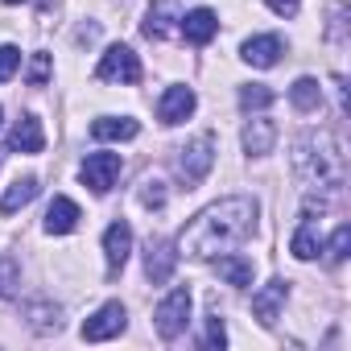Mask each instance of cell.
<instances>
[{"label":"cell","instance_id":"cell-19","mask_svg":"<svg viewBox=\"0 0 351 351\" xmlns=\"http://www.w3.org/2000/svg\"><path fill=\"white\" fill-rule=\"evenodd\" d=\"M38 199V178H17L9 191H5V199H0V215H17L21 207H29Z\"/></svg>","mask_w":351,"mask_h":351},{"label":"cell","instance_id":"cell-16","mask_svg":"<svg viewBox=\"0 0 351 351\" xmlns=\"http://www.w3.org/2000/svg\"><path fill=\"white\" fill-rule=\"evenodd\" d=\"M289 252H293L298 261L318 256V223H314V203H306V215H302V223H298V232H293V240H289Z\"/></svg>","mask_w":351,"mask_h":351},{"label":"cell","instance_id":"cell-28","mask_svg":"<svg viewBox=\"0 0 351 351\" xmlns=\"http://www.w3.org/2000/svg\"><path fill=\"white\" fill-rule=\"evenodd\" d=\"M46 79H50V54H38V58H34V66H29V83H34V87H42Z\"/></svg>","mask_w":351,"mask_h":351},{"label":"cell","instance_id":"cell-30","mask_svg":"<svg viewBox=\"0 0 351 351\" xmlns=\"http://www.w3.org/2000/svg\"><path fill=\"white\" fill-rule=\"evenodd\" d=\"M265 5H269L273 13H281V17H293V13H298V5H302V0H265Z\"/></svg>","mask_w":351,"mask_h":351},{"label":"cell","instance_id":"cell-12","mask_svg":"<svg viewBox=\"0 0 351 351\" xmlns=\"http://www.w3.org/2000/svg\"><path fill=\"white\" fill-rule=\"evenodd\" d=\"M244 62H248V66H261V71L277 66V62H281V38H277V34L248 38V42H244Z\"/></svg>","mask_w":351,"mask_h":351},{"label":"cell","instance_id":"cell-7","mask_svg":"<svg viewBox=\"0 0 351 351\" xmlns=\"http://www.w3.org/2000/svg\"><path fill=\"white\" fill-rule=\"evenodd\" d=\"M124 322H128L124 306H120V302H104V306H99V310L83 322V339H87V343L112 339V335H120V330H124Z\"/></svg>","mask_w":351,"mask_h":351},{"label":"cell","instance_id":"cell-13","mask_svg":"<svg viewBox=\"0 0 351 351\" xmlns=\"http://www.w3.org/2000/svg\"><path fill=\"white\" fill-rule=\"evenodd\" d=\"M79 219H83V215H79V203H71L66 195H58V199L46 207V232H50V236H71V232L79 228Z\"/></svg>","mask_w":351,"mask_h":351},{"label":"cell","instance_id":"cell-18","mask_svg":"<svg viewBox=\"0 0 351 351\" xmlns=\"http://www.w3.org/2000/svg\"><path fill=\"white\" fill-rule=\"evenodd\" d=\"M273 145H277V124H273V120H248V128H244V149H248L252 157H265V153H273Z\"/></svg>","mask_w":351,"mask_h":351},{"label":"cell","instance_id":"cell-3","mask_svg":"<svg viewBox=\"0 0 351 351\" xmlns=\"http://www.w3.org/2000/svg\"><path fill=\"white\" fill-rule=\"evenodd\" d=\"M215 165V136H195L191 145L178 149V178L186 182V191H195Z\"/></svg>","mask_w":351,"mask_h":351},{"label":"cell","instance_id":"cell-1","mask_svg":"<svg viewBox=\"0 0 351 351\" xmlns=\"http://www.w3.org/2000/svg\"><path fill=\"white\" fill-rule=\"evenodd\" d=\"M256 223V203L244 199V195H232V199H219L211 207H203L178 236V256L186 252L191 261H211L228 248H236Z\"/></svg>","mask_w":351,"mask_h":351},{"label":"cell","instance_id":"cell-5","mask_svg":"<svg viewBox=\"0 0 351 351\" xmlns=\"http://www.w3.org/2000/svg\"><path fill=\"white\" fill-rule=\"evenodd\" d=\"M95 79H104V83H141V58L128 46H108V54L95 66Z\"/></svg>","mask_w":351,"mask_h":351},{"label":"cell","instance_id":"cell-2","mask_svg":"<svg viewBox=\"0 0 351 351\" xmlns=\"http://www.w3.org/2000/svg\"><path fill=\"white\" fill-rule=\"evenodd\" d=\"M293 169L310 191H339L347 182V165L330 132H310L293 145Z\"/></svg>","mask_w":351,"mask_h":351},{"label":"cell","instance_id":"cell-24","mask_svg":"<svg viewBox=\"0 0 351 351\" xmlns=\"http://www.w3.org/2000/svg\"><path fill=\"white\" fill-rule=\"evenodd\" d=\"M169 9H153L149 17H145V38H169Z\"/></svg>","mask_w":351,"mask_h":351},{"label":"cell","instance_id":"cell-26","mask_svg":"<svg viewBox=\"0 0 351 351\" xmlns=\"http://www.w3.org/2000/svg\"><path fill=\"white\" fill-rule=\"evenodd\" d=\"M347 244H351V228L343 223V228L330 236V244H326V261H330V265H339V261L347 256Z\"/></svg>","mask_w":351,"mask_h":351},{"label":"cell","instance_id":"cell-14","mask_svg":"<svg viewBox=\"0 0 351 351\" xmlns=\"http://www.w3.org/2000/svg\"><path fill=\"white\" fill-rule=\"evenodd\" d=\"M9 149H17V153H42V149H46V132H42V120H38V116H21V120L13 124Z\"/></svg>","mask_w":351,"mask_h":351},{"label":"cell","instance_id":"cell-32","mask_svg":"<svg viewBox=\"0 0 351 351\" xmlns=\"http://www.w3.org/2000/svg\"><path fill=\"white\" fill-rule=\"evenodd\" d=\"M42 9H50V0H42Z\"/></svg>","mask_w":351,"mask_h":351},{"label":"cell","instance_id":"cell-29","mask_svg":"<svg viewBox=\"0 0 351 351\" xmlns=\"http://www.w3.org/2000/svg\"><path fill=\"white\" fill-rule=\"evenodd\" d=\"M228 343V330H223V318L215 314L211 322H207V347H223Z\"/></svg>","mask_w":351,"mask_h":351},{"label":"cell","instance_id":"cell-6","mask_svg":"<svg viewBox=\"0 0 351 351\" xmlns=\"http://www.w3.org/2000/svg\"><path fill=\"white\" fill-rule=\"evenodd\" d=\"M79 178L95 191V195H108L112 182L120 178V153H87L83 169H79Z\"/></svg>","mask_w":351,"mask_h":351},{"label":"cell","instance_id":"cell-9","mask_svg":"<svg viewBox=\"0 0 351 351\" xmlns=\"http://www.w3.org/2000/svg\"><path fill=\"white\" fill-rule=\"evenodd\" d=\"M173 265H178L173 244H169V240H149V248H145V277H149L153 285H161V281L173 277Z\"/></svg>","mask_w":351,"mask_h":351},{"label":"cell","instance_id":"cell-23","mask_svg":"<svg viewBox=\"0 0 351 351\" xmlns=\"http://www.w3.org/2000/svg\"><path fill=\"white\" fill-rule=\"evenodd\" d=\"M269 104H273V91H269V87H261V83L240 87V108H244V112H252V108L261 112V108H269Z\"/></svg>","mask_w":351,"mask_h":351},{"label":"cell","instance_id":"cell-11","mask_svg":"<svg viewBox=\"0 0 351 351\" xmlns=\"http://www.w3.org/2000/svg\"><path fill=\"white\" fill-rule=\"evenodd\" d=\"M215 34H219V17H215L211 9H191V13L182 17V38H186L191 46H207Z\"/></svg>","mask_w":351,"mask_h":351},{"label":"cell","instance_id":"cell-27","mask_svg":"<svg viewBox=\"0 0 351 351\" xmlns=\"http://www.w3.org/2000/svg\"><path fill=\"white\" fill-rule=\"evenodd\" d=\"M17 66H21V50L17 46H0V83H9Z\"/></svg>","mask_w":351,"mask_h":351},{"label":"cell","instance_id":"cell-25","mask_svg":"<svg viewBox=\"0 0 351 351\" xmlns=\"http://www.w3.org/2000/svg\"><path fill=\"white\" fill-rule=\"evenodd\" d=\"M141 203H145L149 211H161V207H165V186H161L157 178H145V182H141Z\"/></svg>","mask_w":351,"mask_h":351},{"label":"cell","instance_id":"cell-22","mask_svg":"<svg viewBox=\"0 0 351 351\" xmlns=\"http://www.w3.org/2000/svg\"><path fill=\"white\" fill-rule=\"evenodd\" d=\"M17 285H21V269H17V261H13V256H0V298H13Z\"/></svg>","mask_w":351,"mask_h":351},{"label":"cell","instance_id":"cell-20","mask_svg":"<svg viewBox=\"0 0 351 351\" xmlns=\"http://www.w3.org/2000/svg\"><path fill=\"white\" fill-rule=\"evenodd\" d=\"M215 269H219V277H223L228 285H236V289L252 285V261H244V256H219Z\"/></svg>","mask_w":351,"mask_h":351},{"label":"cell","instance_id":"cell-17","mask_svg":"<svg viewBox=\"0 0 351 351\" xmlns=\"http://www.w3.org/2000/svg\"><path fill=\"white\" fill-rule=\"evenodd\" d=\"M136 132H141V124L132 116H99L91 124V136L95 141H132Z\"/></svg>","mask_w":351,"mask_h":351},{"label":"cell","instance_id":"cell-10","mask_svg":"<svg viewBox=\"0 0 351 351\" xmlns=\"http://www.w3.org/2000/svg\"><path fill=\"white\" fill-rule=\"evenodd\" d=\"M195 104H199V99H195L191 87H169V91L157 99V120H161V124H182V120L195 112Z\"/></svg>","mask_w":351,"mask_h":351},{"label":"cell","instance_id":"cell-8","mask_svg":"<svg viewBox=\"0 0 351 351\" xmlns=\"http://www.w3.org/2000/svg\"><path fill=\"white\" fill-rule=\"evenodd\" d=\"M128 252H132V228H128L124 219L108 223V232H104V256H108V277H116V273L124 269Z\"/></svg>","mask_w":351,"mask_h":351},{"label":"cell","instance_id":"cell-21","mask_svg":"<svg viewBox=\"0 0 351 351\" xmlns=\"http://www.w3.org/2000/svg\"><path fill=\"white\" fill-rule=\"evenodd\" d=\"M289 99H293V108H298V112H314V108L322 104V87H318V79L302 75V79L289 87Z\"/></svg>","mask_w":351,"mask_h":351},{"label":"cell","instance_id":"cell-33","mask_svg":"<svg viewBox=\"0 0 351 351\" xmlns=\"http://www.w3.org/2000/svg\"><path fill=\"white\" fill-rule=\"evenodd\" d=\"M0 120H5V112H0Z\"/></svg>","mask_w":351,"mask_h":351},{"label":"cell","instance_id":"cell-31","mask_svg":"<svg viewBox=\"0 0 351 351\" xmlns=\"http://www.w3.org/2000/svg\"><path fill=\"white\" fill-rule=\"evenodd\" d=\"M5 5H21V0H5Z\"/></svg>","mask_w":351,"mask_h":351},{"label":"cell","instance_id":"cell-4","mask_svg":"<svg viewBox=\"0 0 351 351\" xmlns=\"http://www.w3.org/2000/svg\"><path fill=\"white\" fill-rule=\"evenodd\" d=\"M153 318H157V335H161V339H178V335L186 330V322H191V289L165 293Z\"/></svg>","mask_w":351,"mask_h":351},{"label":"cell","instance_id":"cell-15","mask_svg":"<svg viewBox=\"0 0 351 351\" xmlns=\"http://www.w3.org/2000/svg\"><path fill=\"white\" fill-rule=\"evenodd\" d=\"M285 293H289V281H281V277L269 281V285L252 298V314H256L265 326H273V322H277V310H281V302H285Z\"/></svg>","mask_w":351,"mask_h":351}]
</instances>
